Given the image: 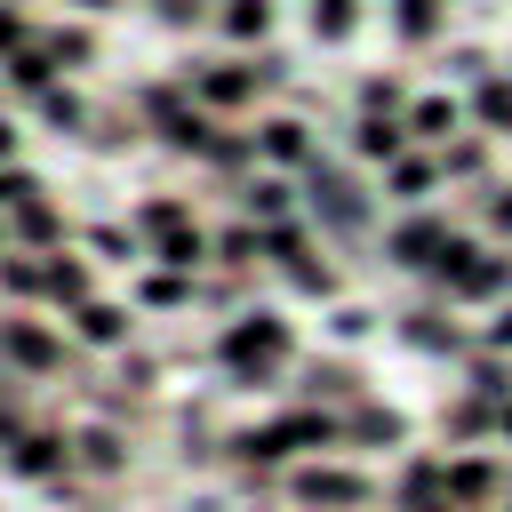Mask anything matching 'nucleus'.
<instances>
[{
    "instance_id": "18",
    "label": "nucleus",
    "mask_w": 512,
    "mask_h": 512,
    "mask_svg": "<svg viewBox=\"0 0 512 512\" xmlns=\"http://www.w3.org/2000/svg\"><path fill=\"white\" fill-rule=\"evenodd\" d=\"M8 152H16V136H8V128H0V160H8Z\"/></svg>"
},
{
    "instance_id": "1",
    "label": "nucleus",
    "mask_w": 512,
    "mask_h": 512,
    "mask_svg": "<svg viewBox=\"0 0 512 512\" xmlns=\"http://www.w3.org/2000/svg\"><path fill=\"white\" fill-rule=\"evenodd\" d=\"M224 352H232L240 368H264V360H280V320H256V328H240Z\"/></svg>"
},
{
    "instance_id": "15",
    "label": "nucleus",
    "mask_w": 512,
    "mask_h": 512,
    "mask_svg": "<svg viewBox=\"0 0 512 512\" xmlns=\"http://www.w3.org/2000/svg\"><path fill=\"white\" fill-rule=\"evenodd\" d=\"M496 344H512V304H504V312H496Z\"/></svg>"
},
{
    "instance_id": "11",
    "label": "nucleus",
    "mask_w": 512,
    "mask_h": 512,
    "mask_svg": "<svg viewBox=\"0 0 512 512\" xmlns=\"http://www.w3.org/2000/svg\"><path fill=\"white\" fill-rule=\"evenodd\" d=\"M264 144H272L280 160H296V152H304V136H296V120H272V136H264Z\"/></svg>"
},
{
    "instance_id": "9",
    "label": "nucleus",
    "mask_w": 512,
    "mask_h": 512,
    "mask_svg": "<svg viewBox=\"0 0 512 512\" xmlns=\"http://www.w3.org/2000/svg\"><path fill=\"white\" fill-rule=\"evenodd\" d=\"M312 24H320V32H352V0H320Z\"/></svg>"
},
{
    "instance_id": "17",
    "label": "nucleus",
    "mask_w": 512,
    "mask_h": 512,
    "mask_svg": "<svg viewBox=\"0 0 512 512\" xmlns=\"http://www.w3.org/2000/svg\"><path fill=\"white\" fill-rule=\"evenodd\" d=\"M8 40H16V16H0V48H8Z\"/></svg>"
},
{
    "instance_id": "7",
    "label": "nucleus",
    "mask_w": 512,
    "mask_h": 512,
    "mask_svg": "<svg viewBox=\"0 0 512 512\" xmlns=\"http://www.w3.org/2000/svg\"><path fill=\"white\" fill-rule=\"evenodd\" d=\"M264 24H272L264 0H232V32H264Z\"/></svg>"
},
{
    "instance_id": "2",
    "label": "nucleus",
    "mask_w": 512,
    "mask_h": 512,
    "mask_svg": "<svg viewBox=\"0 0 512 512\" xmlns=\"http://www.w3.org/2000/svg\"><path fill=\"white\" fill-rule=\"evenodd\" d=\"M312 192H320V208H328L336 224H352V216H360V192H352L344 176H312Z\"/></svg>"
},
{
    "instance_id": "13",
    "label": "nucleus",
    "mask_w": 512,
    "mask_h": 512,
    "mask_svg": "<svg viewBox=\"0 0 512 512\" xmlns=\"http://www.w3.org/2000/svg\"><path fill=\"white\" fill-rule=\"evenodd\" d=\"M8 352H24V360H48V344H40L32 328H8Z\"/></svg>"
},
{
    "instance_id": "5",
    "label": "nucleus",
    "mask_w": 512,
    "mask_h": 512,
    "mask_svg": "<svg viewBox=\"0 0 512 512\" xmlns=\"http://www.w3.org/2000/svg\"><path fill=\"white\" fill-rule=\"evenodd\" d=\"M360 152H384V160H392V152H400V128H384V120H360Z\"/></svg>"
},
{
    "instance_id": "10",
    "label": "nucleus",
    "mask_w": 512,
    "mask_h": 512,
    "mask_svg": "<svg viewBox=\"0 0 512 512\" xmlns=\"http://www.w3.org/2000/svg\"><path fill=\"white\" fill-rule=\"evenodd\" d=\"M208 96H216V104H232V96H248V72H208Z\"/></svg>"
},
{
    "instance_id": "6",
    "label": "nucleus",
    "mask_w": 512,
    "mask_h": 512,
    "mask_svg": "<svg viewBox=\"0 0 512 512\" xmlns=\"http://www.w3.org/2000/svg\"><path fill=\"white\" fill-rule=\"evenodd\" d=\"M80 328H88L96 344H112V336H120V312H112V304H88V312H80Z\"/></svg>"
},
{
    "instance_id": "3",
    "label": "nucleus",
    "mask_w": 512,
    "mask_h": 512,
    "mask_svg": "<svg viewBox=\"0 0 512 512\" xmlns=\"http://www.w3.org/2000/svg\"><path fill=\"white\" fill-rule=\"evenodd\" d=\"M296 488H304L312 504H320V496H328V504H360V480H344V472H304Z\"/></svg>"
},
{
    "instance_id": "12",
    "label": "nucleus",
    "mask_w": 512,
    "mask_h": 512,
    "mask_svg": "<svg viewBox=\"0 0 512 512\" xmlns=\"http://www.w3.org/2000/svg\"><path fill=\"white\" fill-rule=\"evenodd\" d=\"M48 288L56 296H80V264H48Z\"/></svg>"
},
{
    "instance_id": "8",
    "label": "nucleus",
    "mask_w": 512,
    "mask_h": 512,
    "mask_svg": "<svg viewBox=\"0 0 512 512\" xmlns=\"http://www.w3.org/2000/svg\"><path fill=\"white\" fill-rule=\"evenodd\" d=\"M416 128H424V136H448V128H456V104H416Z\"/></svg>"
},
{
    "instance_id": "16",
    "label": "nucleus",
    "mask_w": 512,
    "mask_h": 512,
    "mask_svg": "<svg viewBox=\"0 0 512 512\" xmlns=\"http://www.w3.org/2000/svg\"><path fill=\"white\" fill-rule=\"evenodd\" d=\"M496 224H504V232H512V192H504V200H496Z\"/></svg>"
},
{
    "instance_id": "19",
    "label": "nucleus",
    "mask_w": 512,
    "mask_h": 512,
    "mask_svg": "<svg viewBox=\"0 0 512 512\" xmlns=\"http://www.w3.org/2000/svg\"><path fill=\"white\" fill-rule=\"evenodd\" d=\"M504 432H512V416H504Z\"/></svg>"
},
{
    "instance_id": "14",
    "label": "nucleus",
    "mask_w": 512,
    "mask_h": 512,
    "mask_svg": "<svg viewBox=\"0 0 512 512\" xmlns=\"http://www.w3.org/2000/svg\"><path fill=\"white\" fill-rule=\"evenodd\" d=\"M400 24H408V32H432V8H424V0H408V8H400Z\"/></svg>"
},
{
    "instance_id": "4",
    "label": "nucleus",
    "mask_w": 512,
    "mask_h": 512,
    "mask_svg": "<svg viewBox=\"0 0 512 512\" xmlns=\"http://www.w3.org/2000/svg\"><path fill=\"white\" fill-rule=\"evenodd\" d=\"M392 248H400V264H424V256H432V248H448V240H440L432 224H408V232H400Z\"/></svg>"
}]
</instances>
